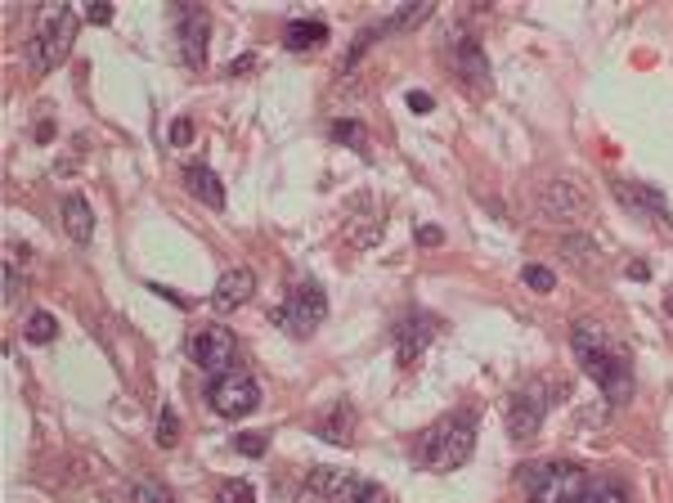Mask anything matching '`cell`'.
Instances as JSON below:
<instances>
[{
    "label": "cell",
    "mask_w": 673,
    "mask_h": 503,
    "mask_svg": "<svg viewBox=\"0 0 673 503\" xmlns=\"http://www.w3.org/2000/svg\"><path fill=\"white\" fill-rule=\"evenodd\" d=\"M23 257H32L23 243H10L5 247V302H14L19 288H23Z\"/></svg>",
    "instance_id": "21"
},
{
    "label": "cell",
    "mask_w": 673,
    "mask_h": 503,
    "mask_svg": "<svg viewBox=\"0 0 673 503\" xmlns=\"http://www.w3.org/2000/svg\"><path fill=\"white\" fill-rule=\"evenodd\" d=\"M185 185H189V194L198 202L212 207V212H221V207H225V189H221V176L212 172V166H202V162L185 166Z\"/></svg>",
    "instance_id": "17"
},
{
    "label": "cell",
    "mask_w": 673,
    "mask_h": 503,
    "mask_svg": "<svg viewBox=\"0 0 673 503\" xmlns=\"http://www.w3.org/2000/svg\"><path fill=\"white\" fill-rule=\"evenodd\" d=\"M440 238H445V234H440L436 225H417V243H432V247H436Z\"/></svg>",
    "instance_id": "34"
},
{
    "label": "cell",
    "mask_w": 673,
    "mask_h": 503,
    "mask_svg": "<svg viewBox=\"0 0 673 503\" xmlns=\"http://www.w3.org/2000/svg\"><path fill=\"white\" fill-rule=\"evenodd\" d=\"M472 449H476V413L472 409H458V413L436 418V423L423 436H417L413 458L427 472H458L472 458Z\"/></svg>",
    "instance_id": "2"
},
{
    "label": "cell",
    "mask_w": 673,
    "mask_h": 503,
    "mask_svg": "<svg viewBox=\"0 0 673 503\" xmlns=\"http://www.w3.org/2000/svg\"><path fill=\"white\" fill-rule=\"evenodd\" d=\"M176 19V40H180V59L189 68H206V36H212V19H206L202 5L185 0V5L172 10Z\"/></svg>",
    "instance_id": "11"
},
{
    "label": "cell",
    "mask_w": 673,
    "mask_h": 503,
    "mask_svg": "<svg viewBox=\"0 0 673 503\" xmlns=\"http://www.w3.org/2000/svg\"><path fill=\"white\" fill-rule=\"evenodd\" d=\"M615 198L624 212L634 217H651V221H669V198L656 189V185H638V180H611Z\"/></svg>",
    "instance_id": "13"
},
{
    "label": "cell",
    "mask_w": 673,
    "mask_h": 503,
    "mask_svg": "<svg viewBox=\"0 0 673 503\" xmlns=\"http://www.w3.org/2000/svg\"><path fill=\"white\" fill-rule=\"evenodd\" d=\"M588 503H628V494L615 481H598L593 477V499H588Z\"/></svg>",
    "instance_id": "29"
},
{
    "label": "cell",
    "mask_w": 673,
    "mask_h": 503,
    "mask_svg": "<svg viewBox=\"0 0 673 503\" xmlns=\"http://www.w3.org/2000/svg\"><path fill=\"white\" fill-rule=\"evenodd\" d=\"M23 332H27V342H36V347H50V342L59 338V319H55L50 311H32Z\"/></svg>",
    "instance_id": "22"
},
{
    "label": "cell",
    "mask_w": 673,
    "mask_h": 503,
    "mask_svg": "<svg viewBox=\"0 0 673 503\" xmlns=\"http://www.w3.org/2000/svg\"><path fill=\"white\" fill-rule=\"evenodd\" d=\"M135 499H140V503H176L157 481H135Z\"/></svg>",
    "instance_id": "30"
},
{
    "label": "cell",
    "mask_w": 673,
    "mask_h": 503,
    "mask_svg": "<svg viewBox=\"0 0 673 503\" xmlns=\"http://www.w3.org/2000/svg\"><path fill=\"white\" fill-rule=\"evenodd\" d=\"M63 230H68L76 243H91V238H95V212H91V202L81 198V194H68V198H63Z\"/></svg>",
    "instance_id": "19"
},
{
    "label": "cell",
    "mask_w": 673,
    "mask_h": 503,
    "mask_svg": "<svg viewBox=\"0 0 673 503\" xmlns=\"http://www.w3.org/2000/svg\"><path fill=\"white\" fill-rule=\"evenodd\" d=\"M526 503H588L593 499V477L575 464H539L526 468Z\"/></svg>",
    "instance_id": "4"
},
{
    "label": "cell",
    "mask_w": 673,
    "mask_h": 503,
    "mask_svg": "<svg viewBox=\"0 0 673 503\" xmlns=\"http://www.w3.org/2000/svg\"><path fill=\"white\" fill-rule=\"evenodd\" d=\"M664 311H669V315H673V297H669V302H664Z\"/></svg>",
    "instance_id": "37"
},
{
    "label": "cell",
    "mask_w": 673,
    "mask_h": 503,
    "mask_svg": "<svg viewBox=\"0 0 673 503\" xmlns=\"http://www.w3.org/2000/svg\"><path fill=\"white\" fill-rule=\"evenodd\" d=\"M306 486H310V494H319L328 503H387V486L355 477V472H336V468H315L306 477Z\"/></svg>",
    "instance_id": "7"
},
{
    "label": "cell",
    "mask_w": 673,
    "mask_h": 503,
    "mask_svg": "<svg viewBox=\"0 0 673 503\" xmlns=\"http://www.w3.org/2000/svg\"><path fill=\"white\" fill-rule=\"evenodd\" d=\"M427 19H432V5H427V0H409V5H400L382 27L395 32V27H417V23H427Z\"/></svg>",
    "instance_id": "23"
},
{
    "label": "cell",
    "mask_w": 673,
    "mask_h": 503,
    "mask_svg": "<svg viewBox=\"0 0 673 503\" xmlns=\"http://www.w3.org/2000/svg\"><path fill=\"white\" fill-rule=\"evenodd\" d=\"M562 252H566V261H570V266H575L579 274H588V279H593V274L602 270V252H598V243H593V238H583V234H570Z\"/></svg>",
    "instance_id": "20"
},
{
    "label": "cell",
    "mask_w": 673,
    "mask_h": 503,
    "mask_svg": "<svg viewBox=\"0 0 673 503\" xmlns=\"http://www.w3.org/2000/svg\"><path fill=\"white\" fill-rule=\"evenodd\" d=\"M176 441H180V418H176L172 409H162V413H157V445L172 449Z\"/></svg>",
    "instance_id": "25"
},
{
    "label": "cell",
    "mask_w": 673,
    "mask_h": 503,
    "mask_svg": "<svg viewBox=\"0 0 673 503\" xmlns=\"http://www.w3.org/2000/svg\"><path fill=\"white\" fill-rule=\"evenodd\" d=\"M86 19L95 27H104V23H113V5H108V0H86Z\"/></svg>",
    "instance_id": "31"
},
{
    "label": "cell",
    "mask_w": 673,
    "mask_h": 503,
    "mask_svg": "<svg viewBox=\"0 0 673 503\" xmlns=\"http://www.w3.org/2000/svg\"><path fill=\"white\" fill-rule=\"evenodd\" d=\"M332 140H336V144H355L359 153L368 149V136H364L359 121H332Z\"/></svg>",
    "instance_id": "24"
},
{
    "label": "cell",
    "mask_w": 673,
    "mask_h": 503,
    "mask_svg": "<svg viewBox=\"0 0 673 503\" xmlns=\"http://www.w3.org/2000/svg\"><path fill=\"white\" fill-rule=\"evenodd\" d=\"M206 400H212V409L221 418H243L261 405V387H257V377L234 369V373H221L212 377V387H206Z\"/></svg>",
    "instance_id": "10"
},
{
    "label": "cell",
    "mask_w": 673,
    "mask_h": 503,
    "mask_svg": "<svg viewBox=\"0 0 673 503\" xmlns=\"http://www.w3.org/2000/svg\"><path fill=\"white\" fill-rule=\"evenodd\" d=\"M570 351L583 364V373L606 391L611 405H624L634 396V355L615 338V332L598 319H579L570 328Z\"/></svg>",
    "instance_id": "1"
},
{
    "label": "cell",
    "mask_w": 673,
    "mask_h": 503,
    "mask_svg": "<svg viewBox=\"0 0 673 503\" xmlns=\"http://www.w3.org/2000/svg\"><path fill=\"white\" fill-rule=\"evenodd\" d=\"M445 63L458 72V77H468L472 86H485L489 81V59L481 50V40L468 36V32H449L445 36Z\"/></svg>",
    "instance_id": "12"
},
{
    "label": "cell",
    "mask_w": 673,
    "mask_h": 503,
    "mask_svg": "<svg viewBox=\"0 0 673 503\" xmlns=\"http://www.w3.org/2000/svg\"><path fill=\"white\" fill-rule=\"evenodd\" d=\"M521 283L534 288V292H553V288H557V274H553L548 266H526V270H521Z\"/></svg>",
    "instance_id": "26"
},
{
    "label": "cell",
    "mask_w": 673,
    "mask_h": 503,
    "mask_svg": "<svg viewBox=\"0 0 673 503\" xmlns=\"http://www.w3.org/2000/svg\"><path fill=\"white\" fill-rule=\"evenodd\" d=\"M323 40H328V27H323L319 19H292V23L283 27V46H287V50H297V55L319 50Z\"/></svg>",
    "instance_id": "18"
},
{
    "label": "cell",
    "mask_w": 673,
    "mask_h": 503,
    "mask_svg": "<svg viewBox=\"0 0 673 503\" xmlns=\"http://www.w3.org/2000/svg\"><path fill=\"white\" fill-rule=\"evenodd\" d=\"M234 449L247 454V458H261V454L270 449V436H265V432H243V436L234 441Z\"/></svg>",
    "instance_id": "28"
},
{
    "label": "cell",
    "mask_w": 673,
    "mask_h": 503,
    "mask_svg": "<svg viewBox=\"0 0 673 503\" xmlns=\"http://www.w3.org/2000/svg\"><path fill=\"white\" fill-rule=\"evenodd\" d=\"M534 212L548 221V225H570V221H583L588 212H593V198L583 194L579 180L553 176V180H543L534 189Z\"/></svg>",
    "instance_id": "6"
},
{
    "label": "cell",
    "mask_w": 673,
    "mask_h": 503,
    "mask_svg": "<svg viewBox=\"0 0 673 503\" xmlns=\"http://www.w3.org/2000/svg\"><path fill=\"white\" fill-rule=\"evenodd\" d=\"M189 355H193V364H198L206 377L234 373V369H238V338H234V332H229L225 324L193 328V338H189Z\"/></svg>",
    "instance_id": "8"
},
{
    "label": "cell",
    "mask_w": 673,
    "mask_h": 503,
    "mask_svg": "<svg viewBox=\"0 0 673 503\" xmlns=\"http://www.w3.org/2000/svg\"><path fill=\"white\" fill-rule=\"evenodd\" d=\"M628 279H651V266L647 261H628Z\"/></svg>",
    "instance_id": "36"
},
{
    "label": "cell",
    "mask_w": 673,
    "mask_h": 503,
    "mask_svg": "<svg viewBox=\"0 0 673 503\" xmlns=\"http://www.w3.org/2000/svg\"><path fill=\"white\" fill-rule=\"evenodd\" d=\"M251 68H257V55H247V59H234V63H229L234 77H243V72H251Z\"/></svg>",
    "instance_id": "35"
},
{
    "label": "cell",
    "mask_w": 673,
    "mask_h": 503,
    "mask_svg": "<svg viewBox=\"0 0 673 503\" xmlns=\"http://www.w3.org/2000/svg\"><path fill=\"white\" fill-rule=\"evenodd\" d=\"M570 387L566 383H548V377H530L521 383L512 396H508V432L512 441H526L543 428V413L557 405V396H566Z\"/></svg>",
    "instance_id": "5"
},
{
    "label": "cell",
    "mask_w": 673,
    "mask_h": 503,
    "mask_svg": "<svg viewBox=\"0 0 673 503\" xmlns=\"http://www.w3.org/2000/svg\"><path fill=\"white\" fill-rule=\"evenodd\" d=\"M323 315H328V297H323V288L319 283H297L287 292V302L274 311V324H283L292 338H310V332L323 324Z\"/></svg>",
    "instance_id": "9"
},
{
    "label": "cell",
    "mask_w": 673,
    "mask_h": 503,
    "mask_svg": "<svg viewBox=\"0 0 673 503\" xmlns=\"http://www.w3.org/2000/svg\"><path fill=\"white\" fill-rule=\"evenodd\" d=\"M76 40V14L68 5H40L36 14V27H32V40H27V68L40 77L68 59Z\"/></svg>",
    "instance_id": "3"
},
{
    "label": "cell",
    "mask_w": 673,
    "mask_h": 503,
    "mask_svg": "<svg viewBox=\"0 0 673 503\" xmlns=\"http://www.w3.org/2000/svg\"><path fill=\"white\" fill-rule=\"evenodd\" d=\"M189 140H193V121H185V117L172 121V144H189Z\"/></svg>",
    "instance_id": "33"
},
{
    "label": "cell",
    "mask_w": 673,
    "mask_h": 503,
    "mask_svg": "<svg viewBox=\"0 0 673 503\" xmlns=\"http://www.w3.org/2000/svg\"><path fill=\"white\" fill-rule=\"evenodd\" d=\"M216 503H257V490H251L247 481H225L216 490Z\"/></svg>",
    "instance_id": "27"
},
{
    "label": "cell",
    "mask_w": 673,
    "mask_h": 503,
    "mask_svg": "<svg viewBox=\"0 0 673 503\" xmlns=\"http://www.w3.org/2000/svg\"><path fill=\"white\" fill-rule=\"evenodd\" d=\"M315 432H319L323 441H332V445H346L351 432H355V409H351V400L328 405V409L315 418Z\"/></svg>",
    "instance_id": "16"
},
{
    "label": "cell",
    "mask_w": 673,
    "mask_h": 503,
    "mask_svg": "<svg viewBox=\"0 0 673 503\" xmlns=\"http://www.w3.org/2000/svg\"><path fill=\"white\" fill-rule=\"evenodd\" d=\"M251 292H257V270L234 266V270H225V274L216 279V288H212V306H216L221 315H229V311H238L243 302H251Z\"/></svg>",
    "instance_id": "14"
},
{
    "label": "cell",
    "mask_w": 673,
    "mask_h": 503,
    "mask_svg": "<svg viewBox=\"0 0 673 503\" xmlns=\"http://www.w3.org/2000/svg\"><path fill=\"white\" fill-rule=\"evenodd\" d=\"M409 108H413V113H432V108H436V100H432L427 91H409Z\"/></svg>",
    "instance_id": "32"
},
{
    "label": "cell",
    "mask_w": 673,
    "mask_h": 503,
    "mask_svg": "<svg viewBox=\"0 0 673 503\" xmlns=\"http://www.w3.org/2000/svg\"><path fill=\"white\" fill-rule=\"evenodd\" d=\"M432 342V319L427 315H404L395 324V347H400V364L409 369L417 355H423V347Z\"/></svg>",
    "instance_id": "15"
}]
</instances>
